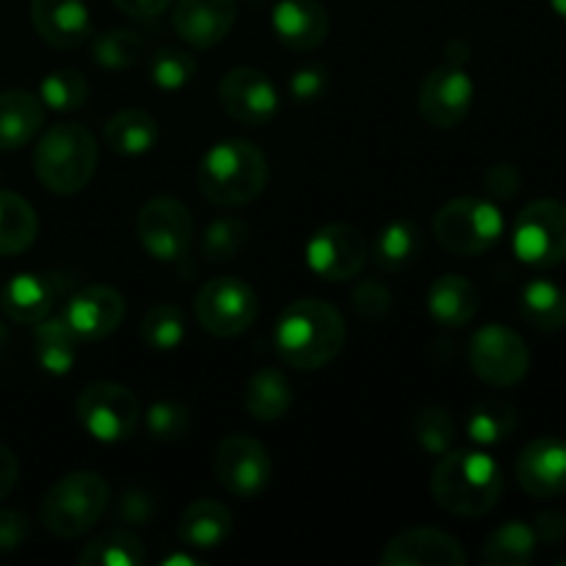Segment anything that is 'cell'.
I'll list each match as a JSON object with an SVG mask.
<instances>
[{
    "label": "cell",
    "instance_id": "6da1fadb",
    "mask_svg": "<svg viewBox=\"0 0 566 566\" xmlns=\"http://www.w3.org/2000/svg\"><path fill=\"white\" fill-rule=\"evenodd\" d=\"M346 321L335 304L324 298H296L280 313L274 346L282 363L296 370H318L340 357L346 346Z\"/></svg>",
    "mask_w": 566,
    "mask_h": 566
},
{
    "label": "cell",
    "instance_id": "7a4b0ae2",
    "mask_svg": "<svg viewBox=\"0 0 566 566\" xmlns=\"http://www.w3.org/2000/svg\"><path fill=\"white\" fill-rule=\"evenodd\" d=\"M503 470L481 451L451 448L437 459L429 490L440 509L457 517H484L503 495Z\"/></svg>",
    "mask_w": 566,
    "mask_h": 566
},
{
    "label": "cell",
    "instance_id": "3957f363",
    "mask_svg": "<svg viewBox=\"0 0 566 566\" xmlns=\"http://www.w3.org/2000/svg\"><path fill=\"white\" fill-rule=\"evenodd\" d=\"M269 158L247 138L213 144L197 166V188L216 208H243L263 197L269 186Z\"/></svg>",
    "mask_w": 566,
    "mask_h": 566
},
{
    "label": "cell",
    "instance_id": "277c9868",
    "mask_svg": "<svg viewBox=\"0 0 566 566\" xmlns=\"http://www.w3.org/2000/svg\"><path fill=\"white\" fill-rule=\"evenodd\" d=\"M99 144L92 130L77 122H61L39 136L33 149V171L50 193L72 197L92 182L97 171Z\"/></svg>",
    "mask_w": 566,
    "mask_h": 566
},
{
    "label": "cell",
    "instance_id": "5b68a950",
    "mask_svg": "<svg viewBox=\"0 0 566 566\" xmlns=\"http://www.w3.org/2000/svg\"><path fill=\"white\" fill-rule=\"evenodd\" d=\"M108 506V481L94 470H72L42 495L39 523L59 539H81L97 528Z\"/></svg>",
    "mask_w": 566,
    "mask_h": 566
},
{
    "label": "cell",
    "instance_id": "8992f818",
    "mask_svg": "<svg viewBox=\"0 0 566 566\" xmlns=\"http://www.w3.org/2000/svg\"><path fill=\"white\" fill-rule=\"evenodd\" d=\"M503 227V213L492 199L457 197L434 213L431 235L448 254L475 258L501 241Z\"/></svg>",
    "mask_w": 566,
    "mask_h": 566
},
{
    "label": "cell",
    "instance_id": "52a82bcc",
    "mask_svg": "<svg viewBox=\"0 0 566 566\" xmlns=\"http://www.w3.org/2000/svg\"><path fill=\"white\" fill-rule=\"evenodd\" d=\"M142 401L119 381H92L75 398V418L81 429L97 442L130 440L142 426Z\"/></svg>",
    "mask_w": 566,
    "mask_h": 566
},
{
    "label": "cell",
    "instance_id": "ba28073f",
    "mask_svg": "<svg viewBox=\"0 0 566 566\" xmlns=\"http://www.w3.org/2000/svg\"><path fill=\"white\" fill-rule=\"evenodd\" d=\"M260 298L241 276H216L199 287L193 315L208 335L230 340L243 335L258 321Z\"/></svg>",
    "mask_w": 566,
    "mask_h": 566
},
{
    "label": "cell",
    "instance_id": "9c48e42d",
    "mask_svg": "<svg viewBox=\"0 0 566 566\" xmlns=\"http://www.w3.org/2000/svg\"><path fill=\"white\" fill-rule=\"evenodd\" d=\"M514 254L534 269H556L566 260V205L536 199L520 210L512 235Z\"/></svg>",
    "mask_w": 566,
    "mask_h": 566
},
{
    "label": "cell",
    "instance_id": "30bf717a",
    "mask_svg": "<svg viewBox=\"0 0 566 566\" xmlns=\"http://www.w3.org/2000/svg\"><path fill=\"white\" fill-rule=\"evenodd\" d=\"M136 235L144 252L160 263H177L193 243V216L186 202L169 193L147 199L136 216Z\"/></svg>",
    "mask_w": 566,
    "mask_h": 566
},
{
    "label": "cell",
    "instance_id": "8fae6325",
    "mask_svg": "<svg viewBox=\"0 0 566 566\" xmlns=\"http://www.w3.org/2000/svg\"><path fill=\"white\" fill-rule=\"evenodd\" d=\"M473 374L484 385L514 387L528 376L531 352L520 332L503 324H486L473 335L468 348Z\"/></svg>",
    "mask_w": 566,
    "mask_h": 566
},
{
    "label": "cell",
    "instance_id": "7c38bea8",
    "mask_svg": "<svg viewBox=\"0 0 566 566\" xmlns=\"http://www.w3.org/2000/svg\"><path fill=\"white\" fill-rule=\"evenodd\" d=\"M475 86L459 59L431 70L418 88V111L423 122L434 130H453L468 119L473 108Z\"/></svg>",
    "mask_w": 566,
    "mask_h": 566
},
{
    "label": "cell",
    "instance_id": "4fadbf2b",
    "mask_svg": "<svg viewBox=\"0 0 566 566\" xmlns=\"http://www.w3.org/2000/svg\"><path fill=\"white\" fill-rule=\"evenodd\" d=\"M213 475L232 497H258L271 484V457L252 434H227L213 453Z\"/></svg>",
    "mask_w": 566,
    "mask_h": 566
},
{
    "label": "cell",
    "instance_id": "5bb4252c",
    "mask_svg": "<svg viewBox=\"0 0 566 566\" xmlns=\"http://www.w3.org/2000/svg\"><path fill=\"white\" fill-rule=\"evenodd\" d=\"M368 238L346 221H335V224L315 230L304 249L313 274L326 282H348L359 276V271L368 263Z\"/></svg>",
    "mask_w": 566,
    "mask_h": 566
},
{
    "label": "cell",
    "instance_id": "9a60e30c",
    "mask_svg": "<svg viewBox=\"0 0 566 566\" xmlns=\"http://www.w3.org/2000/svg\"><path fill=\"white\" fill-rule=\"evenodd\" d=\"M219 103L243 127H263L280 111V92L265 72L235 66L219 81Z\"/></svg>",
    "mask_w": 566,
    "mask_h": 566
},
{
    "label": "cell",
    "instance_id": "2e32d148",
    "mask_svg": "<svg viewBox=\"0 0 566 566\" xmlns=\"http://www.w3.org/2000/svg\"><path fill=\"white\" fill-rule=\"evenodd\" d=\"M379 562L385 566H464L468 553L448 531L418 525L392 536Z\"/></svg>",
    "mask_w": 566,
    "mask_h": 566
},
{
    "label": "cell",
    "instance_id": "e0dca14e",
    "mask_svg": "<svg viewBox=\"0 0 566 566\" xmlns=\"http://www.w3.org/2000/svg\"><path fill=\"white\" fill-rule=\"evenodd\" d=\"M64 276L55 271H25L14 274L0 287V310L14 324H33L48 318L53 313L55 302L64 293Z\"/></svg>",
    "mask_w": 566,
    "mask_h": 566
},
{
    "label": "cell",
    "instance_id": "ac0fdd59",
    "mask_svg": "<svg viewBox=\"0 0 566 566\" xmlns=\"http://www.w3.org/2000/svg\"><path fill=\"white\" fill-rule=\"evenodd\" d=\"M127 313L125 296L111 285H86L64 304V318L81 340H103L122 326Z\"/></svg>",
    "mask_w": 566,
    "mask_h": 566
},
{
    "label": "cell",
    "instance_id": "d6986e66",
    "mask_svg": "<svg viewBox=\"0 0 566 566\" xmlns=\"http://www.w3.org/2000/svg\"><path fill=\"white\" fill-rule=\"evenodd\" d=\"M238 20V0H177L171 25L177 36L197 50L224 42Z\"/></svg>",
    "mask_w": 566,
    "mask_h": 566
},
{
    "label": "cell",
    "instance_id": "ffe728a7",
    "mask_svg": "<svg viewBox=\"0 0 566 566\" xmlns=\"http://www.w3.org/2000/svg\"><path fill=\"white\" fill-rule=\"evenodd\" d=\"M517 481L536 501H551L566 492V442L536 437L520 451Z\"/></svg>",
    "mask_w": 566,
    "mask_h": 566
},
{
    "label": "cell",
    "instance_id": "44dd1931",
    "mask_svg": "<svg viewBox=\"0 0 566 566\" xmlns=\"http://www.w3.org/2000/svg\"><path fill=\"white\" fill-rule=\"evenodd\" d=\"M36 36L55 50H75L92 36V17L83 0H31Z\"/></svg>",
    "mask_w": 566,
    "mask_h": 566
},
{
    "label": "cell",
    "instance_id": "7402d4cb",
    "mask_svg": "<svg viewBox=\"0 0 566 566\" xmlns=\"http://www.w3.org/2000/svg\"><path fill=\"white\" fill-rule=\"evenodd\" d=\"M271 25L276 39L298 53L321 48L332 31L329 11L318 0H280L271 14Z\"/></svg>",
    "mask_w": 566,
    "mask_h": 566
},
{
    "label": "cell",
    "instance_id": "603a6c76",
    "mask_svg": "<svg viewBox=\"0 0 566 566\" xmlns=\"http://www.w3.org/2000/svg\"><path fill=\"white\" fill-rule=\"evenodd\" d=\"M232 528H235L232 512L213 497L193 501L191 506L182 509L180 520H177V536L188 551H216L230 539Z\"/></svg>",
    "mask_w": 566,
    "mask_h": 566
},
{
    "label": "cell",
    "instance_id": "cb8c5ba5",
    "mask_svg": "<svg viewBox=\"0 0 566 566\" xmlns=\"http://www.w3.org/2000/svg\"><path fill=\"white\" fill-rule=\"evenodd\" d=\"M431 321L442 329H462L475 318L481 307L479 287L462 274H446L431 282L429 296H426Z\"/></svg>",
    "mask_w": 566,
    "mask_h": 566
},
{
    "label": "cell",
    "instance_id": "d4e9b609",
    "mask_svg": "<svg viewBox=\"0 0 566 566\" xmlns=\"http://www.w3.org/2000/svg\"><path fill=\"white\" fill-rule=\"evenodd\" d=\"M44 125V103L25 88L0 92V153H14L39 136Z\"/></svg>",
    "mask_w": 566,
    "mask_h": 566
},
{
    "label": "cell",
    "instance_id": "484cf974",
    "mask_svg": "<svg viewBox=\"0 0 566 566\" xmlns=\"http://www.w3.org/2000/svg\"><path fill=\"white\" fill-rule=\"evenodd\" d=\"M423 254V230L412 219H396L376 232L368 258L385 274H398L418 263Z\"/></svg>",
    "mask_w": 566,
    "mask_h": 566
},
{
    "label": "cell",
    "instance_id": "4316f807",
    "mask_svg": "<svg viewBox=\"0 0 566 566\" xmlns=\"http://www.w3.org/2000/svg\"><path fill=\"white\" fill-rule=\"evenodd\" d=\"M243 407L258 423H276L293 407L291 379L280 368H260L243 387Z\"/></svg>",
    "mask_w": 566,
    "mask_h": 566
},
{
    "label": "cell",
    "instance_id": "83f0119b",
    "mask_svg": "<svg viewBox=\"0 0 566 566\" xmlns=\"http://www.w3.org/2000/svg\"><path fill=\"white\" fill-rule=\"evenodd\" d=\"M158 136V119L144 108L119 111L103 127L105 147L114 155H125V158H138V155L153 153Z\"/></svg>",
    "mask_w": 566,
    "mask_h": 566
},
{
    "label": "cell",
    "instance_id": "f1b7e54d",
    "mask_svg": "<svg viewBox=\"0 0 566 566\" xmlns=\"http://www.w3.org/2000/svg\"><path fill=\"white\" fill-rule=\"evenodd\" d=\"M36 363L44 374L50 376H66L77 363V352H81V337L77 332L66 324L64 315H48L36 324Z\"/></svg>",
    "mask_w": 566,
    "mask_h": 566
},
{
    "label": "cell",
    "instance_id": "f546056e",
    "mask_svg": "<svg viewBox=\"0 0 566 566\" xmlns=\"http://www.w3.org/2000/svg\"><path fill=\"white\" fill-rule=\"evenodd\" d=\"M536 545L539 539L534 534V525L523 520H509L486 536L479 558L486 566H528L536 556Z\"/></svg>",
    "mask_w": 566,
    "mask_h": 566
},
{
    "label": "cell",
    "instance_id": "4dcf8cb0",
    "mask_svg": "<svg viewBox=\"0 0 566 566\" xmlns=\"http://www.w3.org/2000/svg\"><path fill=\"white\" fill-rule=\"evenodd\" d=\"M39 235V216L25 197L0 188V258L22 254Z\"/></svg>",
    "mask_w": 566,
    "mask_h": 566
},
{
    "label": "cell",
    "instance_id": "1f68e13d",
    "mask_svg": "<svg viewBox=\"0 0 566 566\" xmlns=\"http://www.w3.org/2000/svg\"><path fill=\"white\" fill-rule=\"evenodd\" d=\"M520 315L536 332H562L566 326V293L551 280H531L520 293Z\"/></svg>",
    "mask_w": 566,
    "mask_h": 566
},
{
    "label": "cell",
    "instance_id": "d6a6232c",
    "mask_svg": "<svg viewBox=\"0 0 566 566\" xmlns=\"http://www.w3.org/2000/svg\"><path fill=\"white\" fill-rule=\"evenodd\" d=\"M144 562H147L144 542L127 525L103 531L77 553L81 566H142Z\"/></svg>",
    "mask_w": 566,
    "mask_h": 566
},
{
    "label": "cell",
    "instance_id": "836d02e7",
    "mask_svg": "<svg viewBox=\"0 0 566 566\" xmlns=\"http://www.w3.org/2000/svg\"><path fill=\"white\" fill-rule=\"evenodd\" d=\"M520 415L514 403L501 401V398H486L479 401L468 412L464 431L475 446H501L517 431Z\"/></svg>",
    "mask_w": 566,
    "mask_h": 566
},
{
    "label": "cell",
    "instance_id": "e575fe53",
    "mask_svg": "<svg viewBox=\"0 0 566 566\" xmlns=\"http://www.w3.org/2000/svg\"><path fill=\"white\" fill-rule=\"evenodd\" d=\"M249 238L252 230L241 216H219L210 221L202 235V258L210 263H232L247 252Z\"/></svg>",
    "mask_w": 566,
    "mask_h": 566
},
{
    "label": "cell",
    "instance_id": "d590c367",
    "mask_svg": "<svg viewBox=\"0 0 566 566\" xmlns=\"http://www.w3.org/2000/svg\"><path fill=\"white\" fill-rule=\"evenodd\" d=\"M144 346L153 352H175L186 340V315L177 304L158 302L144 313L142 326H138Z\"/></svg>",
    "mask_w": 566,
    "mask_h": 566
},
{
    "label": "cell",
    "instance_id": "8d00e7d4",
    "mask_svg": "<svg viewBox=\"0 0 566 566\" xmlns=\"http://www.w3.org/2000/svg\"><path fill=\"white\" fill-rule=\"evenodd\" d=\"M412 437L426 453H431V457H442V453H448L451 448H457V440H459L457 418H453L446 407L429 403V407L415 412Z\"/></svg>",
    "mask_w": 566,
    "mask_h": 566
},
{
    "label": "cell",
    "instance_id": "74e56055",
    "mask_svg": "<svg viewBox=\"0 0 566 566\" xmlns=\"http://www.w3.org/2000/svg\"><path fill=\"white\" fill-rule=\"evenodd\" d=\"M142 53L144 39L136 31H127V28H114V31L99 33L92 44L94 61L99 66H105V70H127V66H136Z\"/></svg>",
    "mask_w": 566,
    "mask_h": 566
},
{
    "label": "cell",
    "instance_id": "f35d334b",
    "mask_svg": "<svg viewBox=\"0 0 566 566\" xmlns=\"http://www.w3.org/2000/svg\"><path fill=\"white\" fill-rule=\"evenodd\" d=\"M39 99L53 111H77L88 99V81L83 72L70 70H53L44 75L42 86H39Z\"/></svg>",
    "mask_w": 566,
    "mask_h": 566
},
{
    "label": "cell",
    "instance_id": "ab89813d",
    "mask_svg": "<svg viewBox=\"0 0 566 566\" xmlns=\"http://www.w3.org/2000/svg\"><path fill=\"white\" fill-rule=\"evenodd\" d=\"M147 431L153 440L158 442H180L186 440L188 431L193 426V415L186 403L175 401V398H164V401H155L147 409V415H142Z\"/></svg>",
    "mask_w": 566,
    "mask_h": 566
},
{
    "label": "cell",
    "instance_id": "60d3db41",
    "mask_svg": "<svg viewBox=\"0 0 566 566\" xmlns=\"http://www.w3.org/2000/svg\"><path fill=\"white\" fill-rule=\"evenodd\" d=\"M147 72L155 86L164 88V92H177V88L188 86L193 81V75H197V61L186 50L160 48L149 59Z\"/></svg>",
    "mask_w": 566,
    "mask_h": 566
},
{
    "label": "cell",
    "instance_id": "b9f144b4",
    "mask_svg": "<svg viewBox=\"0 0 566 566\" xmlns=\"http://www.w3.org/2000/svg\"><path fill=\"white\" fill-rule=\"evenodd\" d=\"M352 307L363 321H385L392 313V291L381 280H359L352 287Z\"/></svg>",
    "mask_w": 566,
    "mask_h": 566
},
{
    "label": "cell",
    "instance_id": "7bdbcfd3",
    "mask_svg": "<svg viewBox=\"0 0 566 566\" xmlns=\"http://www.w3.org/2000/svg\"><path fill=\"white\" fill-rule=\"evenodd\" d=\"M158 517V501L144 486H127L116 497V520L127 528H144Z\"/></svg>",
    "mask_w": 566,
    "mask_h": 566
},
{
    "label": "cell",
    "instance_id": "ee69618b",
    "mask_svg": "<svg viewBox=\"0 0 566 566\" xmlns=\"http://www.w3.org/2000/svg\"><path fill=\"white\" fill-rule=\"evenodd\" d=\"M329 81L332 75L324 64H304L293 72L287 88H291V97L304 105L324 97V94L329 92Z\"/></svg>",
    "mask_w": 566,
    "mask_h": 566
},
{
    "label": "cell",
    "instance_id": "f6af8a7d",
    "mask_svg": "<svg viewBox=\"0 0 566 566\" xmlns=\"http://www.w3.org/2000/svg\"><path fill=\"white\" fill-rule=\"evenodd\" d=\"M481 186H484L486 197L495 199V202H509L520 193L523 188V175L514 164H492L490 169L481 177Z\"/></svg>",
    "mask_w": 566,
    "mask_h": 566
},
{
    "label": "cell",
    "instance_id": "bcb514c9",
    "mask_svg": "<svg viewBox=\"0 0 566 566\" xmlns=\"http://www.w3.org/2000/svg\"><path fill=\"white\" fill-rule=\"evenodd\" d=\"M31 536V520L17 509H0V556L20 551Z\"/></svg>",
    "mask_w": 566,
    "mask_h": 566
},
{
    "label": "cell",
    "instance_id": "7dc6e473",
    "mask_svg": "<svg viewBox=\"0 0 566 566\" xmlns=\"http://www.w3.org/2000/svg\"><path fill=\"white\" fill-rule=\"evenodd\" d=\"M534 534L539 539V545H558L566 536V517L562 512H539L534 517Z\"/></svg>",
    "mask_w": 566,
    "mask_h": 566
},
{
    "label": "cell",
    "instance_id": "c3c4849f",
    "mask_svg": "<svg viewBox=\"0 0 566 566\" xmlns=\"http://www.w3.org/2000/svg\"><path fill=\"white\" fill-rule=\"evenodd\" d=\"M17 481H20V462H17L14 451L0 446V501H6L14 492Z\"/></svg>",
    "mask_w": 566,
    "mask_h": 566
},
{
    "label": "cell",
    "instance_id": "681fc988",
    "mask_svg": "<svg viewBox=\"0 0 566 566\" xmlns=\"http://www.w3.org/2000/svg\"><path fill=\"white\" fill-rule=\"evenodd\" d=\"M171 0H114V6L119 11H125L127 17H136V20H144V17H158L160 11L169 9Z\"/></svg>",
    "mask_w": 566,
    "mask_h": 566
},
{
    "label": "cell",
    "instance_id": "f907efd6",
    "mask_svg": "<svg viewBox=\"0 0 566 566\" xmlns=\"http://www.w3.org/2000/svg\"><path fill=\"white\" fill-rule=\"evenodd\" d=\"M171 564H186V566H197L199 562L193 556H169L164 562V566H171Z\"/></svg>",
    "mask_w": 566,
    "mask_h": 566
},
{
    "label": "cell",
    "instance_id": "816d5d0a",
    "mask_svg": "<svg viewBox=\"0 0 566 566\" xmlns=\"http://www.w3.org/2000/svg\"><path fill=\"white\" fill-rule=\"evenodd\" d=\"M6 343H9V332H6L3 321H0V354L6 352Z\"/></svg>",
    "mask_w": 566,
    "mask_h": 566
},
{
    "label": "cell",
    "instance_id": "f5cc1de1",
    "mask_svg": "<svg viewBox=\"0 0 566 566\" xmlns=\"http://www.w3.org/2000/svg\"><path fill=\"white\" fill-rule=\"evenodd\" d=\"M551 6L556 9V14L566 17V0H551Z\"/></svg>",
    "mask_w": 566,
    "mask_h": 566
}]
</instances>
